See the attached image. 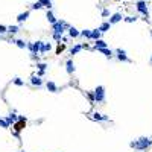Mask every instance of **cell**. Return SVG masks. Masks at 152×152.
<instances>
[{"label":"cell","instance_id":"obj_20","mask_svg":"<svg viewBox=\"0 0 152 152\" xmlns=\"http://www.w3.org/2000/svg\"><path fill=\"white\" fill-rule=\"evenodd\" d=\"M102 47H108V44L104 41V40H96V44H94V50H97V49H102Z\"/></svg>","mask_w":152,"mask_h":152},{"label":"cell","instance_id":"obj_5","mask_svg":"<svg viewBox=\"0 0 152 152\" xmlns=\"http://www.w3.org/2000/svg\"><path fill=\"white\" fill-rule=\"evenodd\" d=\"M41 44L43 41H34V43H28V49L34 53V55H37V53H40L41 50Z\"/></svg>","mask_w":152,"mask_h":152},{"label":"cell","instance_id":"obj_8","mask_svg":"<svg viewBox=\"0 0 152 152\" xmlns=\"http://www.w3.org/2000/svg\"><path fill=\"white\" fill-rule=\"evenodd\" d=\"M123 20V17H122V14H119V12H116V14H113V15H110V23L111 24H116V23H119V21H122Z\"/></svg>","mask_w":152,"mask_h":152},{"label":"cell","instance_id":"obj_30","mask_svg":"<svg viewBox=\"0 0 152 152\" xmlns=\"http://www.w3.org/2000/svg\"><path fill=\"white\" fill-rule=\"evenodd\" d=\"M53 40H55V41H61L62 40V34H59V32H53Z\"/></svg>","mask_w":152,"mask_h":152},{"label":"cell","instance_id":"obj_31","mask_svg":"<svg viewBox=\"0 0 152 152\" xmlns=\"http://www.w3.org/2000/svg\"><path fill=\"white\" fill-rule=\"evenodd\" d=\"M126 23H134V21H137V17H132V15H129V17H125L123 18Z\"/></svg>","mask_w":152,"mask_h":152},{"label":"cell","instance_id":"obj_7","mask_svg":"<svg viewBox=\"0 0 152 152\" xmlns=\"http://www.w3.org/2000/svg\"><path fill=\"white\" fill-rule=\"evenodd\" d=\"M116 55H117V59H119V61H126V62L131 61V59L126 56V52H125L123 49H117V50H116Z\"/></svg>","mask_w":152,"mask_h":152},{"label":"cell","instance_id":"obj_19","mask_svg":"<svg viewBox=\"0 0 152 152\" xmlns=\"http://www.w3.org/2000/svg\"><path fill=\"white\" fill-rule=\"evenodd\" d=\"M47 21H49V23H50V24H53V23H56V18H55V15H53V12H52V11L50 9H47Z\"/></svg>","mask_w":152,"mask_h":152},{"label":"cell","instance_id":"obj_23","mask_svg":"<svg viewBox=\"0 0 152 152\" xmlns=\"http://www.w3.org/2000/svg\"><path fill=\"white\" fill-rule=\"evenodd\" d=\"M52 49V46L49 44V43H43L41 44V50H40V53H46V52H49Z\"/></svg>","mask_w":152,"mask_h":152},{"label":"cell","instance_id":"obj_29","mask_svg":"<svg viewBox=\"0 0 152 152\" xmlns=\"http://www.w3.org/2000/svg\"><path fill=\"white\" fill-rule=\"evenodd\" d=\"M12 82H14L15 85H17V87H23V85H24V82H23V81H21L20 78H14Z\"/></svg>","mask_w":152,"mask_h":152},{"label":"cell","instance_id":"obj_14","mask_svg":"<svg viewBox=\"0 0 152 152\" xmlns=\"http://www.w3.org/2000/svg\"><path fill=\"white\" fill-rule=\"evenodd\" d=\"M66 70H67L69 75H72V73L75 72V62L72 61V59H67V62H66Z\"/></svg>","mask_w":152,"mask_h":152},{"label":"cell","instance_id":"obj_36","mask_svg":"<svg viewBox=\"0 0 152 152\" xmlns=\"http://www.w3.org/2000/svg\"><path fill=\"white\" fill-rule=\"evenodd\" d=\"M151 64H152V56H151Z\"/></svg>","mask_w":152,"mask_h":152},{"label":"cell","instance_id":"obj_34","mask_svg":"<svg viewBox=\"0 0 152 152\" xmlns=\"http://www.w3.org/2000/svg\"><path fill=\"white\" fill-rule=\"evenodd\" d=\"M5 32H8V26L0 24V34H5Z\"/></svg>","mask_w":152,"mask_h":152},{"label":"cell","instance_id":"obj_26","mask_svg":"<svg viewBox=\"0 0 152 152\" xmlns=\"http://www.w3.org/2000/svg\"><path fill=\"white\" fill-rule=\"evenodd\" d=\"M43 8H44V5H43L40 0H38V2H35V3L31 6V9H43Z\"/></svg>","mask_w":152,"mask_h":152},{"label":"cell","instance_id":"obj_33","mask_svg":"<svg viewBox=\"0 0 152 152\" xmlns=\"http://www.w3.org/2000/svg\"><path fill=\"white\" fill-rule=\"evenodd\" d=\"M108 15H110V9H102V17H108Z\"/></svg>","mask_w":152,"mask_h":152},{"label":"cell","instance_id":"obj_13","mask_svg":"<svg viewBox=\"0 0 152 152\" xmlns=\"http://www.w3.org/2000/svg\"><path fill=\"white\" fill-rule=\"evenodd\" d=\"M93 120L108 122V120H110V117H108V116H104V114H99V113H94V114H93Z\"/></svg>","mask_w":152,"mask_h":152},{"label":"cell","instance_id":"obj_17","mask_svg":"<svg viewBox=\"0 0 152 152\" xmlns=\"http://www.w3.org/2000/svg\"><path fill=\"white\" fill-rule=\"evenodd\" d=\"M100 35H102V32H100V29H99V28L91 31V40H94V41H96V40H99Z\"/></svg>","mask_w":152,"mask_h":152},{"label":"cell","instance_id":"obj_1","mask_svg":"<svg viewBox=\"0 0 152 152\" xmlns=\"http://www.w3.org/2000/svg\"><path fill=\"white\" fill-rule=\"evenodd\" d=\"M129 146L134 149H137V151H146L149 146H152V140L149 137H140L138 140H135V142H131Z\"/></svg>","mask_w":152,"mask_h":152},{"label":"cell","instance_id":"obj_4","mask_svg":"<svg viewBox=\"0 0 152 152\" xmlns=\"http://www.w3.org/2000/svg\"><path fill=\"white\" fill-rule=\"evenodd\" d=\"M135 8H137V11L142 15H145L146 20H148V17H149V9H148V3H146L145 0H138V2L135 3Z\"/></svg>","mask_w":152,"mask_h":152},{"label":"cell","instance_id":"obj_9","mask_svg":"<svg viewBox=\"0 0 152 152\" xmlns=\"http://www.w3.org/2000/svg\"><path fill=\"white\" fill-rule=\"evenodd\" d=\"M46 88H47V91H50V93H58V85L55 82H52V81H47L46 82Z\"/></svg>","mask_w":152,"mask_h":152},{"label":"cell","instance_id":"obj_28","mask_svg":"<svg viewBox=\"0 0 152 152\" xmlns=\"http://www.w3.org/2000/svg\"><path fill=\"white\" fill-rule=\"evenodd\" d=\"M37 67H38V70H41V72H46L47 64H44V62H38V64H37Z\"/></svg>","mask_w":152,"mask_h":152},{"label":"cell","instance_id":"obj_12","mask_svg":"<svg viewBox=\"0 0 152 152\" xmlns=\"http://www.w3.org/2000/svg\"><path fill=\"white\" fill-rule=\"evenodd\" d=\"M31 84H32V85H37V87H40V85L43 84V79H41V76H38V75H37V76H35V75H34V76H31Z\"/></svg>","mask_w":152,"mask_h":152},{"label":"cell","instance_id":"obj_22","mask_svg":"<svg viewBox=\"0 0 152 152\" xmlns=\"http://www.w3.org/2000/svg\"><path fill=\"white\" fill-rule=\"evenodd\" d=\"M14 44H17L20 49H28V43L23 41V40H15V41H14Z\"/></svg>","mask_w":152,"mask_h":152},{"label":"cell","instance_id":"obj_25","mask_svg":"<svg viewBox=\"0 0 152 152\" xmlns=\"http://www.w3.org/2000/svg\"><path fill=\"white\" fill-rule=\"evenodd\" d=\"M81 37H84V38H91V31H90V29L81 31Z\"/></svg>","mask_w":152,"mask_h":152},{"label":"cell","instance_id":"obj_16","mask_svg":"<svg viewBox=\"0 0 152 152\" xmlns=\"http://www.w3.org/2000/svg\"><path fill=\"white\" fill-rule=\"evenodd\" d=\"M99 29H100L102 34H104V32H108V31L111 29V23H110V21H104V23L99 26Z\"/></svg>","mask_w":152,"mask_h":152},{"label":"cell","instance_id":"obj_37","mask_svg":"<svg viewBox=\"0 0 152 152\" xmlns=\"http://www.w3.org/2000/svg\"><path fill=\"white\" fill-rule=\"evenodd\" d=\"M151 35H152V32H151Z\"/></svg>","mask_w":152,"mask_h":152},{"label":"cell","instance_id":"obj_35","mask_svg":"<svg viewBox=\"0 0 152 152\" xmlns=\"http://www.w3.org/2000/svg\"><path fill=\"white\" fill-rule=\"evenodd\" d=\"M62 50H64V46H59V47L56 49V53H61Z\"/></svg>","mask_w":152,"mask_h":152},{"label":"cell","instance_id":"obj_24","mask_svg":"<svg viewBox=\"0 0 152 152\" xmlns=\"http://www.w3.org/2000/svg\"><path fill=\"white\" fill-rule=\"evenodd\" d=\"M20 31V28H18V26H8V32H9V34H17V32Z\"/></svg>","mask_w":152,"mask_h":152},{"label":"cell","instance_id":"obj_32","mask_svg":"<svg viewBox=\"0 0 152 152\" xmlns=\"http://www.w3.org/2000/svg\"><path fill=\"white\" fill-rule=\"evenodd\" d=\"M0 126L2 128H9V123L6 122V119H0Z\"/></svg>","mask_w":152,"mask_h":152},{"label":"cell","instance_id":"obj_6","mask_svg":"<svg viewBox=\"0 0 152 152\" xmlns=\"http://www.w3.org/2000/svg\"><path fill=\"white\" fill-rule=\"evenodd\" d=\"M24 125H26V117H18V123H15L14 125V129H15V135L18 137V132L21 131V129L24 128Z\"/></svg>","mask_w":152,"mask_h":152},{"label":"cell","instance_id":"obj_15","mask_svg":"<svg viewBox=\"0 0 152 152\" xmlns=\"http://www.w3.org/2000/svg\"><path fill=\"white\" fill-rule=\"evenodd\" d=\"M69 35L72 37V38H78L81 35V32L76 29V28H73V26H70V28H69Z\"/></svg>","mask_w":152,"mask_h":152},{"label":"cell","instance_id":"obj_27","mask_svg":"<svg viewBox=\"0 0 152 152\" xmlns=\"http://www.w3.org/2000/svg\"><path fill=\"white\" fill-rule=\"evenodd\" d=\"M40 2L44 5V8H47V9L52 8V0H40Z\"/></svg>","mask_w":152,"mask_h":152},{"label":"cell","instance_id":"obj_2","mask_svg":"<svg viewBox=\"0 0 152 152\" xmlns=\"http://www.w3.org/2000/svg\"><path fill=\"white\" fill-rule=\"evenodd\" d=\"M93 94H94V102H97V104H104L105 102V87H102V85L96 87Z\"/></svg>","mask_w":152,"mask_h":152},{"label":"cell","instance_id":"obj_21","mask_svg":"<svg viewBox=\"0 0 152 152\" xmlns=\"http://www.w3.org/2000/svg\"><path fill=\"white\" fill-rule=\"evenodd\" d=\"M82 49H84V46H82V44H76L75 47H72L70 53H72V55H76V53H79L81 50H82Z\"/></svg>","mask_w":152,"mask_h":152},{"label":"cell","instance_id":"obj_10","mask_svg":"<svg viewBox=\"0 0 152 152\" xmlns=\"http://www.w3.org/2000/svg\"><path fill=\"white\" fill-rule=\"evenodd\" d=\"M97 52H100L102 53V55H105L107 58H113L114 56V53H113V50H111V49H108V47H102V49H97Z\"/></svg>","mask_w":152,"mask_h":152},{"label":"cell","instance_id":"obj_18","mask_svg":"<svg viewBox=\"0 0 152 152\" xmlns=\"http://www.w3.org/2000/svg\"><path fill=\"white\" fill-rule=\"evenodd\" d=\"M17 114H15V113H11V114H8V116H6V122L11 125V123H15V122H17Z\"/></svg>","mask_w":152,"mask_h":152},{"label":"cell","instance_id":"obj_11","mask_svg":"<svg viewBox=\"0 0 152 152\" xmlns=\"http://www.w3.org/2000/svg\"><path fill=\"white\" fill-rule=\"evenodd\" d=\"M29 14H31V11H24V12H21L17 15V21L18 23H23V21H26L29 18Z\"/></svg>","mask_w":152,"mask_h":152},{"label":"cell","instance_id":"obj_3","mask_svg":"<svg viewBox=\"0 0 152 152\" xmlns=\"http://www.w3.org/2000/svg\"><path fill=\"white\" fill-rule=\"evenodd\" d=\"M69 28H70V24L66 23V21H62V20H58L56 23L52 24V31L53 32H59V34H64L66 31H69Z\"/></svg>","mask_w":152,"mask_h":152}]
</instances>
